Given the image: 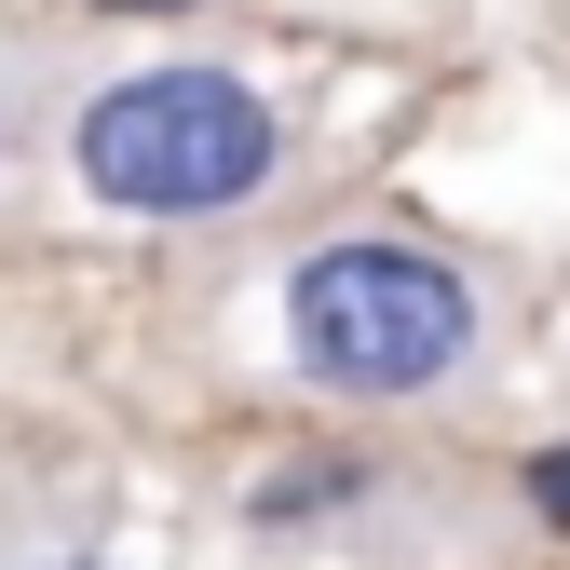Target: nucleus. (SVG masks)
I'll use <instances>...</instances> for the list:
<instances>
[{
  "label": "nucleus",
  "instance_id": "obj_1",
  "mask_svg": "<svg viewBox=\"0 0 570 570\" xmlns=\"http://www.w3.org/2000/svg\"><path fill=\"white\" fill-rule=\"evenodd\" d=\"M285 367L340 407H449L503 367L489 285L421 232H326L285 258Z\"/></svg>",
  "mask_w": 570,
  "mask_h": 570
},
{
  "label": "nucleus",
  "instance_id": "obj_2",
  "mask_svg": "<svg viewBox=\"0 0 570 570\" xmlns=\"http://www.w3.org/2000/svg\"><path fill=\"white\" fill-rule=\"evenodd\" d=\"M285 177V109L218 55H150V68H109L68 109V190L96 218L136 232H204V218H245V204Z\"/></svg>",
  "mask_w": 570,
  "mask_h": 570
},
{
  "label": "nucleus",
  "instance_id": "obj_3",
  "mask_svg": "<svg viewBox=\"0 0 570 570\" xmlns=\"http://www.w3.org/2000/svg\"><path fill=\"white\" fill-rule=\"evenodd\" d=\"M530 517L570 543V449H530Z\"/></svg>",
  "mask_w": 570,
  "mask_h": 570
},
{
  "label": "nucleus",
  "instance_id": "obj_4",
  "mask_svg": "<svg viewBox=\"0 0 570 570\" xmlns=\"http://www.w3.org/2000/svg\"><path fill=\"white\" fill-rule=\"evenodd\" d=\"M0 164H14V68H0Z\"/></svg>",
  "mask_w": 570,
  "mask_h": 570
},
{
  "label": "nucleus",
  "instance_id": "obj_5",
  "mask_svg": "<svg viewBox=\"0 0 570 570\" xmlns=\"http://www.w3.org/2000/svg\"><path fill=\"white\" fill-rule=\"evenodd\" d=\"M109 14H190V0H109Z\"/></svg>",
  "mask_w": 570,
  "mask_h": 570
}]
</instances>
